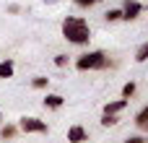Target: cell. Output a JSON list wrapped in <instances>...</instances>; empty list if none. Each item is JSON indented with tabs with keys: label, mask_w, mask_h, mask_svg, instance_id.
Segmentation results:
<instances>
[{
	"label": "cell",
	"mask_w": 148,
	"mask_h": 143,
	"mask_svg": "<svg viewBox=\"0 0 148 143\" xmlns=\"http://www.w3.org/2000/svg\"><path fill=\"white\" fill-rule=\"evenodd\" d=\"M125 143H146V138H140V135H133V138H127Z\"/></svg>",
	"instance_id": "cell-18"
},
{
	"label": "cell",
	"mask_w": 148,
	"mask_h": 143,
	"mask_svg": "<svg viewBox=\"0 0 148 143\" xmlns=\"http://www.w3.org/2000/svg\"><path fill=\"white\" fill-rule=\"evenodd\" d=\"M62 36H65L70 44H88V39H91L88 21L81 18V16H68V18L62 21Z\"/></svg>",
	"instance_id": "cell-1"
},
{
	"label": "cell",
	"mask_w": 148,
	"mask_h": 143,
	"mask_svg": "<svg viewBox=\"0 0 148 143\" xmlns=\"http://www.w3.org/2000/svg\"><path fill=\"white\" fill-rule=\"evenodd\" d=\"M133 94H135V83L130 81V83H125V86H122V96H125V99H130Z\"/></svg>",
	"instance_id": "cell-14"
},
{
	"label": "cell",
	"mask_w": 148,
	"mask_h": 143,
	"mask_svg": "<svg viewBox=\"0 0 148 143\" xmlns=\"http://www.w3.org/2000/svg\"><path fill=\"white\" fill-rule=\"evenodd\" d=\"M135 60H138V63H146V60H148V42L138 47V52H135Z\"/></svg>",
	"instance_id": "cell-10"
},
{
	"label": "cell",
	"mask_w": 148,
	"mask_h": 143,
	"mask_svg": "<svg viewBox=\"0 0 148 143\" xmlns=\"http://www.w3.org/2000/svg\"><path fill=\"white\" fill-rule=\"evenodd\" d=\"M13 76V60H3L0 63V78H10Z\"/></svg>",
	"instance_id": "cell-8"
},
{
	"label": "cell",
	"mask_w": 148,
	"mask_h": 143,
	"mask_svg": "<svg viewBox=\"0 0 148 143\" xmlns=\"http://www.w3.org/2000/svg\"><path fill=\"white\" fill-rule=\"evenodd\" d=\"M18 128H21L23 133H47V122L39 120V117H23V120L18 122Z\"/></svg>",
	"instance_id": "cell-3"
},
{
	"label": "cell",
	"mask_w": 148,
	"mask_h": 143,
	"mask_svg": "<svg viewBox=\"0 0 148 143\" xmlns=\"http://www.w3.org/2000/svg\"><path fill=\"white\" fill-rule=\"evenodd\" d=\"M146 122H148V104L135 115V125H138V128H146Z\"/></svg>",
	"instance_id": "cell-9"
},
{
	"label": "cell",
	"mask_w": 148,
	"mask_h": 143,
	"mask_svg": "<svg viewBox=\"0 0 148 143\" xmlns=\"http://www.w3.org/2000/svg\"><path fill=\"white\" fill-rule=\"evenodd\" d=\"M13 135H16V128H13V125H5V128L0 130V138H3V141H10Z\"/></svg>",
	"instance_id": "cell-12"
},
{
	"label": "cell",
	"mask_w": 148,
	"mask_h": 143,
	"mask_svg": "<svg viewBox=\"0 0 148 143\" xmlns=\"http://www.w3.org/2000/svg\"><path fill=\"white\" fill-rule=\"evenodd\" d=\"M127 107V99L122 96V99H117V102H109V104H104V115H117V112H122Z\"/></svg>",
	"instance_id": "cell-6"
},
{
	"label": "cell",
	"mask_w": 148,
	"mask_h": 143,
	"mask_svg": "<svg viewBox=\"0 0 148 143\" xmlns=\"http://www.w3.org/2000/svg\"><path fill=\"white\" fill-rule=\"evenodd\" d=\"M55 65H57V68H65V65H68V57H65V55H55Z\"/></svg>",
	"instance_id": "cell-16"
},
{
	"label": "cell",
	"mask_w": 148,
	"mask_h": 143,
	"mask_svg": "<svg viewBox=\"0 0 148 143\" xmlns=\"http://www.w3.org/2000/svg\"><path fill=\"white\" fill-rule=\"evenodd\" d=\"M101 125H104V128H112V125H117V117H114V115H104V117H101Z\"/></svg>",
	"instance_id": "cell-15"
},
{
	"label": "cell",
	"mask_w": 148,
	"mask_h": 143,
	"mask_svg": "<svg viewBox=\"0 0 148 143\" xmlns=\"http://www.w3.org/2000/svg\"><path fill=\"white\" fill-rule=\"evenodd\" d=\"M104 18H107V21H120V18H122V10H120V8H109V10L104 13Z\"/></svg>",
	"instance_id": "cell-11"
},
{
	"label": "cell",
	"mask_w": 148,
	"mask_h": 143,
	"mask_svg": "<svg viewBox=\"0 0 148 143\" xmlns=\"http://www.w3.org/2000/svg\"><path fill=\"white\" fill-rule=\"evenodd\" d=\"M68 141L70 143H83V141H88V133H86L81 125H73V128L68 130Z\"/></svg>",
	"instance_id": "cell-5"
},
{
	"label": "cell",
	"mask_w": 148,
	"mask_h": 143,
	"mask_svg": "<svg viewBox=\"0 0 148 143\" xmlns=\"http://www.w3.org/2000/svg\"><path fill=\"white\" fill-rule=\"evenodd\" d=\"M146 130H148V122H146Z\"/></svg>",
	"instance_id": "cell-19"
},
{
	"label": "cell",
	"mask_w": 148,
	"mask_h": 143,
	"mask_svg": "<svg viewBox=\"0 0 148 143\" xmlns=\"http://www.w3.org/2000/svg\"><path fill=\"white\" fill-rule=\"evenodd\" d=\"M0 120H3V115H0Z\"/></svg>",
	"instance_id": "cell-20"
},
{
	"label": "cell",
	"mask_w": 148,
	"mask_h": 143,
	"mask_svg": "<svg viewBox=\"0 0 148 143\" xmlns=\"http://www.w3.org/2000/svg\"><path fill=\"white\" fill-rule=\"evenodd\" d=\"M62 102H65V99H62L60 94H47V96H44V107H49V109H60Z\"/></svg>",
	"instance_id": "cell-7"
},
{
	"label": "cell",
	"mask_w": 148,
	"mask_h": 143,
	"mask_svg": "<svg viewBox=\"0 0 148 143\" xmlns=\"http://www.w3.org/2000/svg\"><path fill=\"white\" fill-rule=\"evenodd\" d=\"M107 63H109V57H107L101 50H94V52L81 55V57L75 60V68H78V70H101V68H107Z\"/></svg>",
	"instance_id": "cell-2"
},
{
	"label": "cell",
	"mask_w": 148,
	"mask_h": 143,
	"mask_svg": "<svg viewBox=\"0 0 148 143\" xmlns=\"http://www.w3.org/2000/svg\"><path fill=\"white\" fill-rule=\"evenodd\" d=\"M138 13H140V3L127 0L125 8H122V18H125V21H133V18H138Z\"/></svg>",
	"instance_id": "cell-4"
},
{
	"label": "cell",
	"mask_w": 148,
	"mask_h": 143,
	"mask_svg": "<svg viewBox=\"0 0 148 143\" xmlns=\"http://www.w3.org/2000/svg\"><path fill=\"white\" fill-rule=\"evenodd\" d=\"M94 3H99V0H75V5H81V8H88V5H94Z\"/></svg>",
	"instance_id": "cell-17"
},
{
	"label": "cell",
	"mask_w": 148,
	"mask_h": 143,
	"mask_svg": "<svg viewBox=\"0 0 148 143\" xmlns=\"http://www.w3.org/2000/svg\"><path fill=\"white\" fill-rule=\"evenodd\" d=\"M47 83H49V78H44V76H36V78L31 81L34 89H47Z\"/></svg>",
	"instance_id": "cell-13"
}]
</instances>
